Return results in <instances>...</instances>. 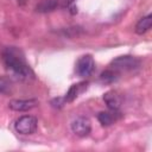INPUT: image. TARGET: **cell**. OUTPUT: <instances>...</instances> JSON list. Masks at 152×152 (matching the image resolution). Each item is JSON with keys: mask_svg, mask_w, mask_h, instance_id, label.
Instances as JSON below:
<instances>
[{"mask_svg": "<svg viewBox=\"0 0 152 152\" xmlns=\"http://www.w3.org/2000/svg\"><path fill=\"white\" fill-rule=\"evenodd\" d=\"M140 61L134 56H120L112 61L109 69L114 70L118 75L125 71H132L137 68H139Z\"/></svg>", "mask_w": 152, "mask_h": 152, "instance_id": "2", "label": "cell"}, {"mask_svg": "<svg viewBox=\"0 0 152 152\" xmlns=\"http://www.w3.org/2000/svg\"><path fill=\"white\" fill-rule=\"evenodd\" d=\"M151 25H152V15L151 14H147L145 17H142L135 25V32L138 34H142L145 32H147L150 28H151Z\"/></svg>", "mask_w": 152, "mask_h": 152, "instance_id": "10", "label": "cell"}, {"mask_svg": "<svg viewBox=\"0 0 152 152\" xmlns=\"http://www.w3.org/2000/svg\"><path fill=\"white\" fill-rule=\"evenodd\" d=\"M13 90V83L12 80L7 76H0V94L2 95H10Z\"/></svg>", "mask_w": 152, "mask_h": 152, "instance_id": "11", "label": "cell"}, {"mask_svg": "<svg viewBox=\"0 0 152 152\" xmlns=\"http://www.w3.org/2000/svg\"><path fill=\"white\" fill-rule=\"evenodd\" d=\"M103 101L106 102L108 109L119 110L122 99H121V95L116 90H109L103 95Z\"/></svg>", "mask_w": 152, "mask_h": 152, "instance_id": "7", "label": "cell"}, {"mask_svg": "<svg viewBox=\"0 0 152 152\" xmlns=\"http://www.w3.org/2000/svg\"><path fill=\"white\" fill-rule=\"evenodd\" d=\"M95 70V61L91 55L81 56L75 65V71L80 77H88Z\"/></svg>", "mask_w": 152, "mask_h": 152, "instance_id": "3", "label": "cell"}, {"mask_svg": "<svg viewBox=\"0 0 152 152\" xmlns=\"http://www.w3.org/2000/svg\"><path fill=\"white\" fill-rule=\"evenodd\" d=\"M38 104V100L36 99H26V100H12L8 103V107L15 112H27L34 108Z\"/></svg>", "mask_w": 152, "mask_h": 152, "instance_id": "6", "label": "cell"}, {"mask_svg": "<svg viewBox=\"0 0 152 152\" xmlns=\"http://www.w3.org/2000/svg\"><path fill=\"white\" fill-rule=\"evenodd\" d=\"M71 131L77 137H87L91 131V122L86 116H78L71 122Z\"/></svg>", "mask_w": 152, "mask_h": 152, "instance_id": "5", "label": "cell"}, {"mask_svg": "<svg viewBox=\"0 0 152 152\" xmlns=\"http://www.w3.org/2000/svg\"><path fill=\"white\" fill-rule=\"evenodd\" d=\"M2 61L6 69L15 77L20 80H28L33 76V71L26 63L23 52L14 48L8 46L2 51Z\"/></svg>", "mask_w": 152, "mask_h": 152, "instance_id": "1", "label": "cell"}, {"mask_svg": "<svg viewBox=\"0 0 152 152\" xmlns=\"http://www.w3.org/2000/svg\"><path fill=\"white\" fill-rule=\"evenodd\" d=\"M52 1L57 4V2H58V1H61V0H52ZM62 1H64V5H69V4H70L72 0H62Z\"/></svg>", "mask_w": 152, "mask_h": 152, "instance_id": "12", "label": "cell"}, {"mask_svg": "<svg viewBox=\"0 0 152 152\" xmlns=\"http://www.w3.org/2000/svg\"><path fill=\"white\" fill-rule=\"evenodd\" d=\"M37 119L32 115H23L19 119H17L14 124V128L19 134H32L37 129Z\"/></svg>", "mask_w": 152, "mask_h": 152, "instance_id": "4", "label": "cell"}, {"mask_svg": "<svg viewBox=\"0 0 152 152\" xmlns=\"http://www.w3.org/2000/svg\"><path fill=\"white\" fill-rule=\"evenodd\" d=\"M87 87H88V82H86V81L72 84L64 96V102H72L80 94H82L87 89Z\"/></svg>", "mask_w": 152, "mask_h": 152, "instance_id": "8", "label": "cell"}, {"mask_svg": "<svg viewBox=\"0 0 152 152\" xmlns=\"http://www.w3.org/2000/svg\"><path fill=\"white\" fill-rule=\"evenodd\" d=\"M120 116L121 115H120V113L118 110L109 109L108 112H100L99 115H97V120L100 121V124L102 126H110L116 120H119Z\"/></svg>", "mask_w": 152, "mask_h": 152, "instance_id": "9", "label": "cell"}]
</instances>
